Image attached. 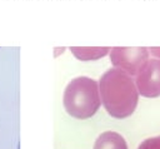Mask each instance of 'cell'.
Masks as SVG:
<instances>
[{
	"label": "cell",
	"mask_w": 160,
	"mask_h": 149,
	"mask_svg": "<svg viewBox=\"0 0 160 149\" xmlns=\"http://www.w3.org/2000/svg\"><path fill=\"white\" fill-rule=\"evenodd\" d=\"M92 149H128V144L121 134L106 130L96 138Z\"/></svg>",
	"instance_id": "5b68a950"
},
{
	"label": "cell",
	"mask_w": 160,
	"mask_h": 149,
	"mask_svg": "<svg viewBox=\"0 0 160 149\" xmlns=\"http://www.w3.org/2000/svg\"><path fill=\"white\" fill-rule=\"evenodd\" d=\"M98 83L101 104L109 115L125 119L135 111L140 94L134 76L112 66L100 76Z\"/></svg>",
	"instance_id": "6da1fadb"
},
{
	"label": "cell",
	"mask_w": 160,
	"mask_h": 149,
	"mask_svg": "<svg viewBox=\"0 0 160 149\" xmlns=\"http://www.w3.org/2000/svg\"><path fill=\"white\" fill-rule=\"evenodd\" d=\"M149 53L152 55V58L160 59V46H151V48H149Z\"/></svg>",
	"instance_id": "ba28073f"
},
{
	"label": "cell",
	"mask_w": 160,
	"mask_h": 149,
	"mask_svg": "<svg viewBox=\"0 0 160 149\" xmlns=\"http://www.w3.org/2000/svg\"><path fill=\"white\" fill-rule=\"evenodd\" d=\"M149 48L146 46H114L110 49V61L131 76H135L141 65L149 59Z\"/></svg>",
	"instance_id": "3957f363"
},
{
	"label": "cell",
	"mask_w": 160,
	"mask_h": 149,
	"mask_svg": "<svg viewBox=\"0 0 160 149\" xmlns=\"http://www.w3.org/2000/svg\"><path fill=\"white\" fill-rule=\"evenodd\" d=\"M138 149H160V135L151 136L142 140L139 144Z\"/></svg>",
	"instance_id": "52a82bcc"
},
{
	"label": "cell",
	"mask_w": 160,
	"mask_h": 149,
	"mask_svg": "<svg viewBox=\"0 0 160 149\" xmlns=\"http://www.w3.org/2000/svg\"><path fill=\"white\" fill-rule=\"evenodd\" d=\"M62 104L75 119L91 118L101 106L99 83L89 76H78L69 81L62 94Z\"/></svg>",
	"instance_id": "7a4b0ae2"
},
{
	"label": "cell",
	"mask_w": 160,
	"mask_h": 149,
	"mask_svg": "<svg viewBox=\"0 0 160 149\" xmlns=\"http://www.w3.org/2000/svg\"><path fill=\"white\" fill-rule=\"evenodd\" d=\"M111 48L109 46H71L70 50L72 55L81 61L98 60L106 54H109Z\"/></svg>",
	"instance_id": "8992f818"
},
{
	"label": "cell",
	"mask_w": 160,
	"mask_h": 149,
	"mask_svg": "<svg viewBox=\"0 0 160 149\" xmlns=\"http://www.w3.org/2000/svg\"><path fill=\"white\" fill-rule=\"evenodd\" d=\"M138 91L145 98L160 96V59H148L134 76Z\"/></svg>",
	"instance_id": "277c9868"
}]
</instances>
